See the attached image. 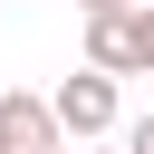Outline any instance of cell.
<instances>
[{
  "label": "cell",
  "instance_id": "1",
  "mask_svg": "<svg viewBox=\"0 0 154 154\" xmlns=\"http://www.w3.org/2000/svg\"><path fill=\"white\" fill-rule=\"evenodd\" d=\"M87 67H106V77H154V0H144V10H116V19H87Z\"/></svg>",
  "mask_w": 154,
  "mask_h": 154
},
{
  "label": "cell",
  "instance_id": "2",
  "mask_svg": "<svg viewBox=\"0 0 154 154\" xmlns=\"http://www.w3.org/2000/svg\"><path fill=\"white\" fill-rule=\"evenodd\" d=\"M48 106H58V135H77V144H106V135L125 125V116H116V77H106V67L58 77V96H48Z\"/></svg>",
  "mask_w": 154,
  "mask_h": 154
},
{
  "label": "cell",
  "instance_id": "3",
  "mask_svg": "<svg viewBox=\"0 0 154 154\" xmlns=\"http://www.w3.org/2000/svg\"><path fill=\"white\" fill-rule=\"evenodd\" d=\"M0 154H58V106L29 87H0Z\"/></svg>",
  "mask_w": 154,
  "mask_h": 154
},
{
  "label": "cell",
  "instance_id": "4",
  "mask_svg": "<svg viewBox=\"0 0 154 154\" xmlns=\"http://www.w3.org/2000/svg\"><path fill=\"white\" fill-rule=\"evenodd\" d=\"M125 154H154V116H135V125H125Z\"/></svg>",
  "mask_w": 154,
  "mask_h": 154
},
{
  "label": "cell",
  "instance_id": "5",
  "mask_svg": "<svg viewBox=\"0 0 154 154\" xmlns=\"http://www.w3.org/2000/svg\"><path fill=\"white\" fill-rule=\"evenodd\" d=\"M87 19H116V10H144V0H77Z\"/></svg>",
  "mask_w": 154,
  "mask_h": 154
},
{
  "label": "cell",
  "instance_id": "6",
  "mask_svg": "<svg viewBox=\"0 0 154 154\" xmlns=\"http://www.w3.org/2000/svg\"><path fill=\"white\" fill-rule=\"evenodd\" d=\"M77 154H125V135H116V144H77Z\"/></svg>",
  "mask_w": 154,
  "mask_h": 154
}]
</instances>
